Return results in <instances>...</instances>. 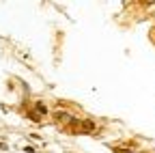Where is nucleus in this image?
<instances>
[{
  "instance_id": "nucleus-2",
  "label": "nucleus",
  "mask_w": 155,
  "mask_h": 153,
  "mask_svg": "<svg viewBox=\"0 0 155 153\" xmlns=\"http://www.w3.org/2000/svg\"><path fill=\"white\" fill-rule=\"evenodd\" d=\"M24 153H37L35 147H24Z\"/></svg>"
},
{
  "instance_id": "nucleus-1",
  "label": "nucleus",
  "mask_w": 155,
  "mask_h": 153,
  "mask_svg": "<svg viewBox=\"0 0 155 153\" xmlns=\"http://www.w3.org/2000/svg\"><path fill=\"white\" fill-rule=\"evenodd\" d=\"M52 119H54L58 125H61V127L65 129V127H67V125H69L75 117H73V114H71L69 110H63V108H61V110H54V112H52Z\"/></svg>"
}]
</instances>
